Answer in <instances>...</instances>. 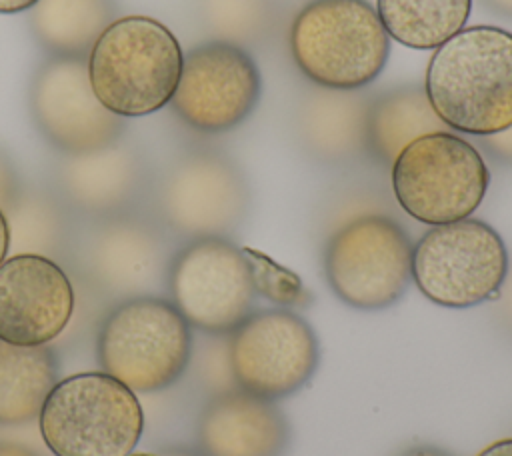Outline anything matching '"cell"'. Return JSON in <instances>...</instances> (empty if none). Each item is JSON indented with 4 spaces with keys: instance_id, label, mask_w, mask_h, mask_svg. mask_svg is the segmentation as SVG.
Returning a JSON list of instances; mask_svg holds the SVG:
<instances>
[{
    "instance_id": "277c9868",
    "label": "cell",
    "mask_w": 512,
    "mask_h": 456,
    "mask_svg": "<svg viewBox=\"0 0 512 456\" xmlns=\"http://www.w3.org/2000/svg\"><path fill=\"white\" fill-rule=\"evenodd\" d=\"M192 328L166 296L116 302L96 334V360L136 394L166 390L178 382L192 356Z\"/></svg>"
},
{
    "instance_id": "484cf974",
    "label": "cell",
    "mask_w": 512,
    "mask_h": 456,
    "mask_svg": "<svg viewBox=\"0 0 512 456\" xmlns=\"http://www.w3.org/2000/svg\"><path fill=\"white\" fill-rule=\"evenodd\" d=\"M190 362L210 396L238 388L230 362V334H202V342L196 348L192 344Z\"/></svg>"
},
{
    "instance_id": "8fae6325",
    "label": "cell",
    "mask_w": 512,
    "mask_h": 456,
    "mask_svg": "<svg viewBox=\"0 0 512 456\" xmlns=\"http://www.w3.org/2000/svg\"><path fill=\"white\" fill-rule=\"evenodd\" d=\"M154 202L164 228L186 240L230 238L248 216L250 186L230 156L192 150L164 170Z\"/></svg>"
},
{
    "instance_id": "4316f807",
    "label": "cell",
    "mask_w": 512,
    "mask_h": 456,
    "mask_svg": "<svg viewBox=\"0 0 512 456\" xmlns=\"http://www.w3.org/2000/svg\"><path fill=\"white\" fill-rule=\"evenodd\" d=\"M22 190L16 166L12 162V158L0 148V208L2 212L10 206V202L18 196V192Z\"/></svg>"
},
{
    "instance_id": "d590c367",
    "label": "cell",
    "mask_w": 512,
    "mask_h": 456,
    "mask_svg": "<svg viewBox=\"0 0 512 456\" xmlns=\"http://www.w3.org/2000/svg\"><path fill=\"white\" fill-rule=\"evenodd\" d=\"M160 456H202V454L198 452V448L194 450V448H182V446H176V448H168V450H164Z\"/></svg>"
},
{
    "instance_id": "d4e9b609",
    "label": "cell",
    "mask_w": 512,
    "mask_h": 456,
    "mask_svg": "<svg viewBox=\"0 0 512 456\" xmlns=\"http://www.w3.org/2000/svg\"><path fill=\"white\" fill-rule=\"evenodd\" d=\"M242 250L250 264L256 296H262L276 308H286L294 312H300L312 306L314 294L304 286L302 278L296 272L278 264L268 254L256 248L242 246Z\"/></svg>"
},
{
    "instance_id": "9a60e30c",
    "label": "cell",
    "mask_w": 512,
    "mask_h": 456,
    "mask_svg": "<svg viewBox=\"0 0 512 456\" xmlns=\"http://www.w3.org/2000/svg\"><path fill=\"white\" fill-rule=\"evenodd\" d=\"M76 306L72 278L62 264L34 254L0 264V340L48 346L70 324Z\"/></svg>"
},
{
    "instance_id": "e575fe53",
    "label": "cell",
    "mask_w": 512,
    "mask_h": 456,
    "mask_svg": "<svg viewBox=\"0 0 512 456\" xmlns=\"http://www.w3.org/2000/svg\"><path fill=\"white\" fill-rule=\"evenodd\" d=\"M8 258V226H6V216L0 208V264Z\"/></svg>"
},
{
    "instance_id": "d6986e66",
    "label": "cell",
    "mask_w": 512,
    "mask_h": 456,
    "mask_svg": "<svg viewBox=\"0 0 512 456\" xmlns=\"http://www.w3.org/2000/svg\"><path fill=\"white\" fill-rule=\"evenodd\" d=\"M424 86H398L370 98L366 112V154L390 164L416 138L444 132Z\"/></svg>"
},
{
    "instance_id": "d6a6232c",
    "label": "cell",
    "mask_w": 512,
    "mask_h": 456,
    "mask_svg": "<svg viewBox=\"0 0 512 456\" xmlns=\"http://www.w3.org/2000/svg\"><path fill=\"white\" fill-rule=\"evenodd\" d=\"M38 0H0V14H20L30 10Z\"/></svg>"
},
{
    "instance_id": "44dd1931",
    "label": "cell",
    "mask_w": 512,
    "mask_h": 456,
    "mask_svg": "<svg viewBox=\"0 0 512 456\" xmlns=\"http://www.w3.org/2000/svg\"><path fill=\"white\" fill-rule=\"evenodd\" d=\"M8 226V254H34L60 264L70 256L74 230L70 208L58 194L22 188L4 210Z\"/></svg>"
},
{
    "instance_id": "cb8c5ba5",
    "label": "cell",
    "mask_w": 512,
    "mask_h": 456,
    "mask_svg": "<svg viewBox=\"0 0 512 456\" xmlns=\"http://www.w3.org/2000/svg\"><path fill=\"white\" fill-rule=\"evenodd\" d=\"M274 18V0H200V20L210 40L246 50L268 40Z\"/></svg>"
},
{
    "instance_id": "5bb4252c",
    "label": "cell",
    "mask_w": 512,
    "mask_h": 456,
    "mask_svg": "<svg viewBox=\"0 0 512 456\" xmlns=\"http://www.w3.org/2000/svg\"><path fill=\"white\" fill-rule=\"evenodd\" d=\"M260 98L262 74L252 54L232 42L206 40L184 54L170 106L192 130L222 134L246 122Z\"/></svg>"
},
{
    "instance_id": "603a6c76",
    "label": "cell",
    "mask_w": 512,
    "mask_h": 456,
    "mask_svg": "<svg viewBox=\"0 0 512 456\" xmlns=\"http://www.w3.org/2000/svg\"><path fill=\"white\" fill-rule=\"evenodd\" d=\"M376 12L398 44L436 50L466 26L472 0H376Z\"/></svg>"
},
{
    "instance_id": "836d02e7",
    "label": "cell",
    "mask_w": 512,
    "mask_h": 456,
    "mask_svg": "<svg viewBox=\"0 0 512 456\" xmlns=\"http://www.w3.org/2000/svg\"><path fill=\"white\" fill-rule=\"evenodd\" d=\"M482 4L500 16L512 18V0H482Z\"/></svg>"
},
{
    "instance_id": "ac0fdd59",
    "label": "cell",
    "mask_w": 512,
    "mask_h": 456,
    "mask_svg": "<svg viewBox=\"0 0 512 456\" xmlns=\"http://www.w3.org/2000/svg\"><path fill=\"white\" fill-rule=\"evenodd\" d=\"M370 96L312 88L298 100L294 130L300 148L324 166H346L366 154Z\"/></svg>"
},
{
    "instance_id": "f1b7e54d",
    "label": "cell",
    "mask_w": 512,
    "mask_h": 456,
    "mask_svg": "<svg viewBox=\"0 0 512 456\" xmlns=\"http://www.w3.org/2000/svg\"><path fill=\"white\" fill-rule=\"evenodd\" d=\"M480 144L488 156H492L496 162L512 168V126L506 130H500L490 136H482Z\"/></svg>"
},
{
    "instance_id": "30bf717a",
    "label": "cell",
    "mask_w": 512,
    "mask_h": 456,
    "mask_svg": "<svg viewBox=\"0 0 512 456\" xmlns=\"http://www.w3.org/2000/svg\"><path fill=\"white\" fill-rule=\"evenodd\" d=\"M166 294L200 334H230L258 298L242 246L220 236L186 240L174 252Z\"/></svg>"
},
{
    "instance_id": "f546056e",
    "label": "cell",
    "mask_w": 512,
    "mask_h": 456,
    "mask_svg": "<svg viewBox=\"0 0 512 456\" xmlns=\"http://www.w3.org/2000/svg\"><path fill=\"white\" fill-rule=\"evenodd\" d=\"M398 456H454L438 446H430V444H418L412 448H406L404 452H400Z\"/></svg>"
},
{
    "instance_id": "4fadbf2b",
    "label": "cell",
    "mask_w": 512,
    "mask_h": 456,
    "mask_svg": "<svg viewBox=\"0 0 512 456\" xmlns=\"http://www.w3.org/2000/svg\"><path fill=\"white\" fill-rule=\"evenodd\" d=\"M28 112L42 138L64 156L108 148L126 132V118L96 98L88 58L42 60L28 84Z\"/></svg>"
},
{
    "instance_id": "6da1fadb",
    "label": "cell",
    "mask_w": 512,
    "mask_h": 456,
    "mask_svg": "<svg viewBox=\"0 0 512 456\" xmlns=\"http://www.w3.org/2000/svg\"><path fill=\"white\" fill-rule=\"evenodd\" d=\"M424 90L452 130L490 136L512 126V32L468 26L438 46L426 66Z\"/></svg>"
},
{
    "instance_id": "7a4b0ae2",
    "label": "cell",
    "mask_w": 512,
    "mask_h": 456,
    "mask_svg": "<svg viewBox=\"0 0 512 456\" xmlns=\"http://www.w3.org/2000/svg\"><path fill=\"white\" fill-rule=\"evenodd\" d=\"M184 52L174 32L152 16L116 18L88 54L96 98L122 118L146 116L170 104Z\"/></svg>"
},
{
    "instance_id": "8992f818",
    "label": "cell",
    "mask_w": 512,
    "mask_h": 456,
    "mask_svg": "<svg viewBox=\"0 0 512 456\" xmlns=\"http://www.w3.org/2000/svg\"><path fill=\"white\" fill-rule=\"evenodd\" d=\"M412 238L392 216L364 212L330 232L322 272L332 294L360 312L394 306L412 284Z\"/></svg>"
},
{
    "instance_id": "83f0119b",
    "label": "cell",
    "mask_w": 512,
    "mask_h": 456,
    "mask_svg": "<svg viewBox=\"0 0 512 456\" xmlns=\"http://www.w3.org/2000/svg\"><path fill=\"white\" fill-rule=\"evenodd\" d=\"M494 316L500 324V328L512 338V260L508 264L506 278L498 290V296L494 300Z\"/></svg>"
},
{
    "instance_id": "e0dca14e",
    "label": "cell",
    "mask_w": 512,
    "mask_h": 456,
    "mask_svg": "<svg viewBox=\"0 0 512 456\" xmlns=\"http://www.w3.org/2000/svg\"><path fill=\"white\" fill-rule=\"evenodd\" d=\"M56 194L70 210L106 218L130 212L146 186L142 156L116 142L108 148L62 156L54 172Z\"/></svg>"
},
{
    "instance_id": "7c38bea8",
    "label": "cell",
    "mask_w": 512,
    "mask_h": 456,
    "mask_svg": "<svg viewBox=\"0 0 512 456\" xmlns=\"http://www.w3.org/2000/svg\"><path fill=\"white\" fill-rule=\"evenodd\" d=\"M230 362L238 388L276 402L312 380L320 344L298 312L260 308L230 332Z\"/></svg>"
},
{
    "instance_id": "8d00e7d4",
    "label": "cell",
    "mask_w": 512,
    "mask_h": 456,
    "mask_svg": "<svg viewBox=\"0 0 512 456\" xmlns=\"http://www.w3.org/2000/svg\"><path fill=\"white\" fill-rule=\"evenodd\" d=\"M128 456H160V454H128Z\"/></svg>"
},
{
    "instance_id": "4dcf8cb0",
    "label": "cell",
    "mask_w": 512,
    "mask_h": 456,
    "mask_svg": "<svg viewBox=\"0 0 512 456\" xmlns=\"http://www.w3.org/2000/svg\"><path fill=\"white\" fill-rule=\"evenodd\" d=\"M476 456H512V438H502L486 446Z\"/></svg>"
},
{
    "instance_id": "2e32d148",
    "label": "cell",
    "mask_w": 512,
    "mask_h": 456,
    "mask_svg": "<svg viewBox=\"0 0 512 456\" xmlns=\"http://www.w3.org/2000/svg\"><path fill=\"white\" fill-rule=\"evenodd\" d=\"M196 444L202 456H284L290 422L274 400L232 388L202 406Z\"/></svg>"
},
{
    "instance_id": "ffe728a7",
    "label": "cell",
    "mask_w": 512,
    "mask_h": 456,
    "mask_svg": "<svg viewBox=\"0 0 512 456\" xmlns=\"http://www.w3.org/2000/svg\"><path fill=\"white\" fill-rule=\"evenodd\" d=\"M116 18L114 0H38L30 8L28 26L34 42L48 56L88 58Z\"/></svg>"
},
{
    "instance_id": "5b68a950",
    "label": "cell",
    "mask_w": 512,
    "mask_h": 456,
    "mask_svg": "<svg viewBox=\"0 0 512 456\" xmlns=\"http://www.w3.org/2000/svg\"><path fill=\"white\" fill-rule=\"evenodd\" d=\"M38 428L54 456H128L144 432V410L114 376L76 372L52 388Z\"/></svg>"
},
{
    "instance_id": "1f68e13d",
    "label": "cell",
    "mask_w": 512,
    "mask_h": 456,
    "mask_svg": "<svg viewBox=\"0 0 512 456\" xmlns=\"http://www.w3.org/2000/svg\"><path fill=\"white\" fill-rule=\"evenodd\" d=\"M0 456H38L32 448L20 444V442H0Z\"/></svg>"
},
{
    "instance_id": "ba28073f",
    "label": "cell",
    "mask_w": 512,
    "mask_h": 456,
    "mask_svg": "<svg viewBox=\"0 0 512 456\" xmlns=\"http://www.w3.org/2000/svg\"><path fill=\"white\" fill-rule=\"evenodd\" d=\"M508 264L502 236L472 216L430 226L412 246V282L442 308L464 310L494 302Z\"/></svg>"
},
{
    "instance_id": "7402d4cb",
    "label": "cell",
    "mask_w": 512,
    "mask_h": 456,
    "mask_svg": "<svg viewBox=\"0 0 512 456\" xmlns=\"http://www.w3.org/2000/svg\"><path fill=\"white\" fill-rule=\"evenodd\" d=\"M58 384L50 346H16L0 340V424L24 426L38 414Z\"/></svg>"
},
{
    "instance_id": "3957f363",
    "label": "cell",
    "mask_w": 512,
    "mask_h": 456,
    "mask_svg": "<svg viewBox=\"0 0 512 456\" xmlns=\"http://www.w3.org/2000/svg\"><path fill=\"white\" fill-rule=\"evenodd\" d=\"M288 42L302 76L326 90H362L390 56V36L368 0L306 2L292 20Z\"/></svg>"
},
{
    "instance_id": "9c48e42d",
    "label": "cell",
    "mask_w": 512,
    "mask_h": 456,
    "mask_svg": "<svg viewBox=\"0 0 512 456\" xmlns=\"http://www.w3.org/2000/svg\"><path fill=\"white\" fill-rule=\"evenodd\" d=\"M174 252L156 222L124 212L94 218L74 236L70 256L78 278L92 292L120 302L162 296Z\"/></svg>"
},
{
    "instance_id": "52a82bcc",
    "label": "cell",
    "mask_w": 512,
    "mask_h": 456,
    "mask_svg": "<svg viewBox=\"0 0 512 456\" xmlns=\"http://www.w3.org/2000/svg\"><path fill=\"white\" fill-rule=\"evenodd\" d=\"M390 178L398 206L428 226L470 218L490 186L480 150L448 130L410 142L392 162Z\"/></svg>"
}]
</instances>
